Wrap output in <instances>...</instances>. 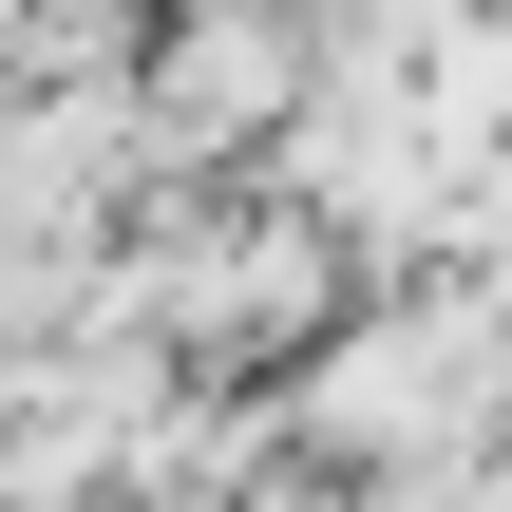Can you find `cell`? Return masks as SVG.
<instances>
[{
	"label": "cell",
	"mask_w": 512,
	"mask_h": 512,
	"mask_svg": "<svg viewBox=\"0 0 512 512\" xmlns=\"http://www.w3.org/2000/svg\"><path fill=\"white\" fill-rule=\"evenodd\" d=\"M285 76H304V38H285L266 0H209V19H171V57H152V114L228 152V133H266V114H285Z\"/></svg>",
	"instance_id": "6da1fadb"
}]
</instances>
